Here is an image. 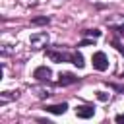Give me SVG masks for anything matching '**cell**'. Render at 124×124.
<instances>
[{
	"mask_svg": "<svg viewBox=\"0 0 124 124\" xmlns=\"http://www.w3.org/2000/svg\"><path fill=\"white\" fill-rule=\"evenodd\" d=\"M46 56L52 60V62H72L74 66L78 68H83L85 66V60H83V54L74 50V52H62V50H52L48 48L46 50Z\"/></svg>",
	"mask_w": 124,
	"mask_h": 124,
	"instance_id": "obj_1",
	"label": "cell"
},
{
	"mask_svg": "<svg viewBox=\"0 0 124 124\" xmlns=\"http://www.w3.org/2000/svg\"><path fill=\"white\" fill-rule=\"evenodd\" d=\"M29 45H31V48H35V50L46 46V45H48V33H45V31L33 33V35L29 37Z\"/></svg>",
	"mask_w": 124,
	"mask_h": 124,
	"instance_id": "obj_2",
	"label": "cell"
},
{
	"mask_svg": "<svg viewBox=\"0 0 124 124\" xmlns=\"http://www.w3.org/2000/svg\"><path fill=\"white\" fill-rule=\"evenodd\" d=\"M91 62H93V68H95V70H99V72H105V70L108 68V58H107V54H105L103 50L93 52Z\"/></svg>",
	"mask_w": 124,
	"mask_h": 124,
	"instance_id": "obj_3",
	"label": "cell"
},
{
	"mask_svg": "<svg viewBox=\"0 0 124 124\" xmlns=\"http://www.w3.org/2000/svg\"><path fill=\"white\" fill-rule=\"evenodd\" d=\"M33 78L37 79V81H50V78H52V70L50 68H46V66H39V68H35L33 70Z\"/></svg>",
	"mask_w": 124,
	"mask_h": 124,
	"instance_id": "obj_4",
	"label": "cell"
},
{
	"mask_svg": "<svg viewBox=\"0 0 124 124\" xmlns=\"http://www.w3.org/2000/svg\"><path fill=\"white\" fill-rule=\"evenodd\" d=\"M78 81H79V78H78L76 74H72V72H60L56 85H62V87H66V85H74V83H78Z\"/></svg>",
	"mask_w": 124,
	"mask_h": 124,
	"instance_id": "obj_5",
	"label": "cell"
},
{
	"mask_svg": "<svg viewBox=\"0 0 124 124\" xmlns=\"http://www.w3.org/2000/svg\"><path fill=\"white\" fill-rule=\"evenodd\" d=\"M93 114H95V107L81 105V107H78V108H76V116H78V118L87 120V118H93Z\"/></svg>",
	"mask_w": 124,
	"mask_h": 124,
	"instance_id": "obj_6",
	"label": "cell"
},
{
	"mask_svg": "<svg viewBox=\"0 0 124 124\" xmlns=\"http://www.w3.org/2000/svg\"><path fill=\"white\" fill-rule=\"evenodd\" d=\"M45 110H46V112H50V114H64V112L68 110V103H58V105H46V107H45Z\"/></svg>",
	"mask_w": 124,
	"mask_h": 124,
	"instance_id": "obj_7",
	"label": "cell"
},
{
	"mask_svg": "<svg viewBox=\"0 0 124 124\" xmlns=\"http://www.w3.org/2000/svg\"><path fill=\"white\" fill-rule=\"evenodd\" d=\"M50 23V17L43 16V17H33L31 19V25H48Z\"/></svg>",
	"mask_w": 124,
	"mask_h": 124,
	"instance_id": "obj_8",
	"label": "cell"
},
{
	"mask_svg": "<svg viewBox=\"0 0 124 124\" xmlns=\"http://www.w3.org/2000/svg\"><path fill=\"white\" fill-rule=\"evenodd\" d=\"M81 33H83V37H93V39H99L103 31H99V29H85V31H81Z\"/></svg>",
	"mask_w": 124,
	"mask_h": 124,
	"instance_id": "obj_9",
	"label": "cell"
},
{
	"mask_svg": "<svg viewBox=\"0 0 124 124\" xmlns=\"http://www.w3.org/2000/svg\"><path fill=\"white\" fill-rule=\"evenodd\" d=\"M110 89H114V91H118V93H124V85L122 83H112V81H105Z\"/></svg>",
	"mask_w": 124,
	"mask_h": 124,
	"instance_id": "obj_10",
	"label": "cell"
},
{
	"mask_svg": "<svg viewBox=\"0 0 124 124\" xmlns=\"http://www.w3.org/2000/svg\"><path fill=\"white\" fill-rule=\"evenodd\" d=\"M110 31H114V33L124 37V25H110Z\"/></svg>",
	"mask_w": 124,
	"mask_h": 124,
	"instance_id": "obj_11",
	"label": "cell"
},
{
	"mask_svg": "<svg viewBox=\"0 0 124 124\" xmlns=\"http://www.w3.org/2000/svg\"><path fill=\"white\" fill-rule=\"evenodd\" d=\"M110 43H112V46H114V48H116V50H118V52H122V54H124V46H122V45H120V43H118V41H116V39H112V41H110Z\"/></svg>",
	"mask_w": 124,
	"mask_h": 124,
	"instance_id": "obj_12",
	"label": "cell"
},
{
	"mask_svg": "<svg viewBox=\"0 0 124 124\" xmlns=\"http://www.w3.org/2000/svg\"><path fill=\"white\" fill-rule=\"evenodd\" d=\"M87 45H93V39H89V37H87V39H83L78 46H87Z\"/></svg>",
	"mask_w": 124,
	"mask_h": 124,
	"instance_id": "obj_13",
	"label": "cell"
},
{
	"mask_svg": "<svg viewBox=\"0 0 124 124\" xmlns=\"http://www.w3.org/2000/svg\"><path fill=\"white\" fill-rule=\"evenodd\" d=\"M97 97H99L101 101H107V99H108V95H107V93H103V91H97Z\"/></svg>",
	"mask_w": 124,
	"mask_h": 124,
	"instance_id": "obj_14",
	"label": "cell"
},
{
	"mask_svg": "<svg viewBox=\"0 0 124 124\" xmlns=\"http://www.w3.org/2000/svg\"><path fill=\"white\" fill-rule=\"evenodd\" d=\"M114 120H116V122H124V114H116Z\"/></svg>",
	"mask_w": 124,
	"mask_h": 124,
	"instance_id": "obj_15",
	"label": "cell"
},
{
	"mask_svg": "<svg viewBox=\"0 0 124 124\" xmlns=\"http://www.w3.org/2000/svg\"><path fill=\"white\" fill-rule=\"evenodd\" d=\"M120 78H124V72H122V76H120Z\"/></svg>",
	"mask_w": 124,
	"mask_h": 124,
	"instance_id": "obj_16",
	"label": "cell"
}]
</instances>
